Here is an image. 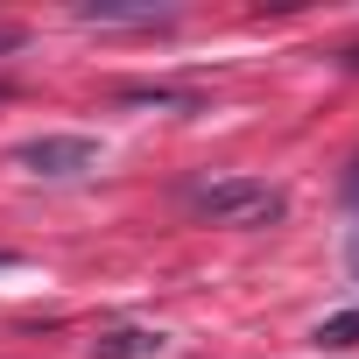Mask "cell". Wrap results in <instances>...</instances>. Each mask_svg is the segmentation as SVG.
Masks as SVG:
<instances>
[{
  "instance_id": "obj_1",
  "label": "cell",
  "mask_w": 359,
  "mask_h": 359,
  "mask_svg": "<svg viewBox=\"0 0 359 359\" xmlns=\"http://www.w3.org/2000/svg\"><path fill=\"white\" fill-rule=\"evenodd\" d=\"M191 212L212 226H275L289 198L261 176H212V184H191Z\"/></svg>"
},
{
  "instance_id": "obj_2",
  "label": "cell",
  "mask_w": 359,
  "mask_h": 359,
  "mask_svg": "<svg viewBox=\"0 0 359 359\" xmlns=\"http://www.w3.org/2000/svg\"><path fill=\"white\" fill-rule=\"evenodd\" d=\"M15 162L29 176H85V169H99V141L92 134H43V141H22Z\"/></svg>"
},
{
  "instance_id": "obj_3",
  "label": "cell",
  "mask_w": 359,
  "mask_h": 359,
  "mask_svg": "<svg viewBox=\"0 0 359 359\" xmlns=\"http://www.w3.org/2000/svg\"><path fill=\"white\" fill-rule=\"evenodd\" d=\"M78 22H92V29H169L176 15L169 8H127V0H85Z\"/></svg>"
},
{
  "instance_id": "obj_4",
  "label": "cell",
  "mask_w": 359,
  "mask_h": 359,
  "mask_svg": "<svg viewBox=\"0 0 359 359\" xmlns=\"http://www.w3.org/2000/svg\"><path fill=\"white\" fill-rule=\"evenodd\" d=\"M169 338L162 331H148V324H120V331H106L99 345H92V359H155Z\"/></svg>"
},
{
  "instance_id": "obj_5",
  "label": "cell",
  "mask_w": 359,
  "mask_h": 359,
  "mask_svg": "<svg viewBox=\"0 0 359 359\" xmlns=\"http://www.w3.org/2000/svg\"><path fill=\"white\" fill-rule=\"evenodd\" d=\"M317 345H331V352L359 345V310H338V317H324V324H317Z\"/></svg>"
},
{
  "instance_id": "obj_6",
  "label": "cell",
  "mask_w": 359,
  "mask_h": 359,
  "mask_svg": "<svg viewBox=\"0 0 359 359\" xmlns=\"http://www.w3.org/2000/svg\"><path fill=\"white\" fill-rule=\"evenodd\" d=\"M120 99H127V106H184V113L198 106V92H169V85H134V92H120Z\"/></svg>"
},
{
  "instance_id": "obj_7",
  "label": "cell",
  "mask_w": 359,
  "mask_h": 359,
  "mask_svg": "<svg viewBox=\"0 0 359 359\" xmlns=\"http://www.w3.org/2000/svg\"><path fill=\"white\" fill-rule=\"evenodd\" d=\"M345 198H352V205H359V162H352V176H345Z\"/></svg>"
},
{
  "instance_id": "obj_8",
  "label": "cell",
  "mask_w": 359,
  "mask_h": 359,
  "mask_svg": "<svg viewBox=\"0 0 359 359\" xmlns=\"http://www.w3.org/2000/svg\"><path fill=\"white\" fill-rule=\"evenodd\" d=\"M0 268H15V254H8V247H0Z\"/></svg>"
}]
</instances>
